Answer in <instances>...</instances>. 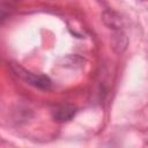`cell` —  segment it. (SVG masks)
Here are the masks:
<instances>
[{
  "label": "cell",
  "instance_id": "2",
  "mask_svg": "<svg viewBox=\"0 0 148 148\" xmlns=\"http://www.w3.org/2000/svg\"><path fill=\"white\" fill-rule=\"evenodd\" d=\"M75 114V109L71 106H61L54 112V119L58 121H67Z\"/></svg>",
  "mask_w": 148,
  "mask_h": 148
},
{
  "label": "cell",
  "instance_id": "1",
  "mask_svg": "<svg viewBox=\"0 0 148 148\" xmlns=\"http://www.w3.org/2000/svg\"><path fill=\"white\" fill-rule=\"evenodd\" d=\"M17 75H20L22 79H24L28 83L37 87V88H42V89H45L47 87H50L51 82L47 77L43 76V75H36V74H32L30 72H27L22 68H17Z\"/></svg>",
  "mask_w": 148,
  "mask_h": 148
}]
</instances>
